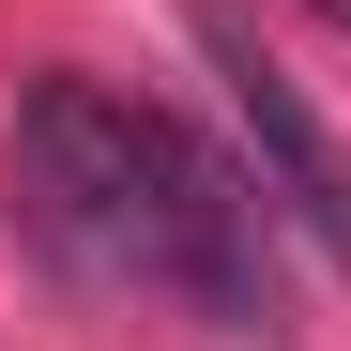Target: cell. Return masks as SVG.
<instances>
[{"instance_id":"1","label":"cell","mask_w":351,"mask_h":351,"mask_svg":"<svg viewBox=\"0 0 351 351\" xmlns=\"http://www.w3.org/2000/svg\"><path fill=\"white\" fill-rule=\"evenodd\" d=\"M16 199L107 290H168V306L245 321V336L290 321V290H275V229L290 214H275V184L245 153H214L199 123L107 92V77H31L16 92Z\"/></svg>"},{"instance_id":"2","label":"cell","mask_w":351,"mask_h":351,"mask_svg":"<svg viewBox=\"0 0 351 351\" xmlns=\"http://www.w3.org/2000/svg\"><path fill=\"white\" fill-rule=\"evenodd\" d=\"M199 46H214V77H229V138H245V168L275 184V214L351 275V138L306 107V77L245 31V0H199Z\"/></svg>"},{"instance_id":"3","label":"cell","mask_w":351,"mask_h":351,"mask_svg":"<svg viewBox=\"0 0 351 351\" xmlns=\"http://www.w3.org/2000/svg\"><path fill=\"white\" fill-rule=\"evenodd\" d=\"M306 16H321V31H336V46H351V0H306Z\"/></svg>"}]
</instances>
